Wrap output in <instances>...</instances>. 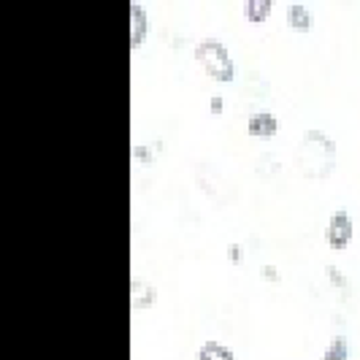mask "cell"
I'll use <instances>...</instances> for the list:
<instances>
[{
  "label": "cell",
  "mask_w": 360,
  "mask_h": 360,
  "mask_svg": "<svg viewBox=\"0 0 360 360\" xmlns=\"http://www.w3.org/2000/svg\"><path fill=\"white\" fill-rule=\"evenodd\" d=\"M349 355H352L349 342H347L344 336H333L330 344L325 347V352H323V358L320 360H349Z\"/></svg>",
  "instance_id": "cell-9"
},
{
  "label": "cell",
  "mask_w": 360,
  "mask_h": 360,
  "mask_svg": "<svg viewBox=\"0 0 360 360\" xmlns=\"http://www.w3.org/2000/svg\"><path fill=\"white\" fill-rule=\"evenodd\" d=\"M328 279H330V285L339 290H347V279L342 276V271L336 269V266H328Z\"/></svg>",
  "instance_id": "cell-11"
},
{
  "label": "cell",
  "mask_w": 360,
  "mask_h": 360,
  "mask_svg": "<svg viewBox=\"0 0 360 360\" xmlns=\"http://www.w3.org/2000/svg\"><path fill=\"white\" fill-rule=\"evenodd\" d=\"M133 158H136V160H141L144 165H152V162H155V152H152L149 146L139 144V146H133Z\"/></svg>",
  "instance_id": "cell-10"
},
{
  "label": "cell",
  "mask_w": 360,
  "mask_h": 360,
  "mask_svg": "<svg viewBox=\"0 0 360 360\" xmlns=\"http://www.w3.org/2000/svg\"><path fill=\"white\" fill-rule=\"evenodd\" d=\"M195 60L198 65L206 71L209 79L214 82H222V84H231L236 79V63L231 52L225 49L222 41L217 38H203L198 46H195Z\"/></svg>",
  "instance_id": "cell-1"
},
{
  "label": "cell",
  "mask_w": 360,
  "mask_h": 360,
  "mask_svg": "<svg viewBox=\"0 0 360 360\" xmlns=\"http://www.w3.org/2000/svg\"><path fill=\"white\" fill-rule=\"evenodd\" d=\"M228 257H231L233 266L244 263V247H241V244H231V247H228Z\"/></svg>",
  "instance_id": "cell-12"
},
{
  "label": "cell",
  "mask_w": 360,
  "mask_h": 360,
  "mask_svg": "<svg viewBox=\"0 0 360 360\" xmlns=\"http://www.w3.org/2000/svg\"><path fill=\"white\" fill-rule=\"evenodd\" d=\"M198 360H236V355L233 349H228L225 344L209 339L198 347Z\"/></svg>",
  "instance_id": "cell-8"
},
{
  "label": "cell",
  "mask_w": 360,
  "mask_h": 360,
  "mask_svg": "<svg viewBox=\"0 0 360 360\" xmlns=\"http://www.w3.org/2000/svg\"><path fill=\"white\" fill-rule=\"evenodd\" d=\"M158 304V288L146 285V282H133L130 285V307L133 309H149Z\"/></svg>",
  "instance_id": "cell-5"
},
{
  "label": "cell",
  "mask_w": 360,
  "mask_h": 360,
  "mask_svg": "<svg viewBox=\"0 0 360 360\" xmlns=\"http://www.w3.org/2000/svg\"><path fill=\"white\" fill-rule=\"evenodd\" d=\"M149 36V17L141 3H130V49H139Z\"/></svg>",
  "instance_id": "cell-4"
},
{
  "label": "cell",
  "mask_w": 360,
  "mask_h": 360,
  "mask_svg": "<svg viewBox=\"0 0 360 360\" xmlns=\"http://www.w3.org/2000/svg\"><path fill=\"white\" fill-rule=\"evenodd\" d=\"M274 3L276 0H247L244 3V17H247V22H252V25L269 22L271 11H274Z\"/></svg>",
  "instance_id": "cell-7"
},
{
  "label": "cell",
  "mask_w": 360,
  "mask_h": 360,
  "mask_svg": "<svg viewBox=\"0 0 360 360\" xmlns=\"http://www.w3.org/2000/svg\"><path fill=\"white\" fill-rule=\"evenodd\" d=\"M247 133L252 139H274L279 133V120L271 111H255L247 120Z\"/></svg>",
  "instance_id": "cell-3"
},
{
  "label": "cell",
  "mask_w": 360,
  "mask_h": 360,
  "mask_svg": "<svg viewBox=\"0 0 360 360\" xmlns=\"http://www.w3.org/2000/svg\"><path fill=\"white\" fill-rule=\"evenodd\" d=\"M325 238H328V247H330L333 252H342V250H347V247L352 244V238H355V222H352L349 212L339 209V212L330 214Z\"/></svg>",
  "instance_id": "cell-2"
},
{
  "label": "cell",
  "mask_w": 360,
  "mask_h": 360,
  "mask_svg": "<svg viewBox=\"0 0 360 360\" xmlns=\"http://www.w3.org/2000/svg\"><path fill=\"white\" fill-rule=\"evenodd\" d=\"M263 276H266L269 282H276V279H279V274H276V269H274V266H266V269H263Z\"/></svg>",
  "instance_id": "cell-14"
},
{
  "label": "cell",
  "mask_w": 360,
  "mask_h": 360,
  "mask_svg": "<svg viewBox=\"0 0 360 360\" xmlns=\"http://www.w3.org/2000/svg\"><path fill=\"white\" fill-rule=\"evenodd\" d=\"M288 25L292 33L307 36L309 30H311V11H309L307 6H301V3H292L288 8Z\"/></svg>",
  "instance_id": "cell-6"
},
{
  "label": "cell",
  "mask_w": 360,
  "mask_h": 360,
  "mask_svg": "<svg viewBox=\"0 0 360 360\" xmlns=\"http://www.w3.org/2000/svg\"><path fill=\"white\" fill-rule=\"evenodd\" d=\"M209 111H212V114H222V111H225V101H222L219 95L209 98Z\"/></svg>",
  "instance_id": "cell-13"
}]
</instances>
